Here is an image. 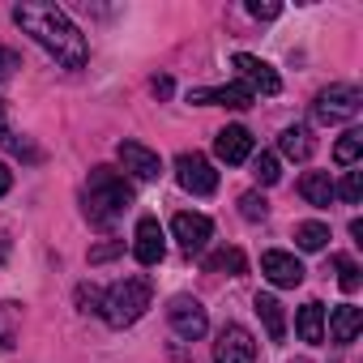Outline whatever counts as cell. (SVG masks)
Returning a JSON list of instances; mask_svg holds the SVG:
<instances>
[{
  "instance_id": "1",
  "label": "cell",
  "mask_w": 363,
  "mask_h": 363,
  "mask_svg": "<svg viewBox=\"0 0 363 363\" xmlns=\"http://www.w3.org/2000/svg\"><path fill=\"white\" fill-rule=\"evenodd\" d=\"M13 18H18V26H22L26 35H35L39 48H48V52L56 56V65H65V69H82V65L90 60L86 35L69 22L65 9L43 5V0H26V5L13 9Z\"/></svg>"
},
{
  "instance_id": "2",
  "label": "cell",
  "mask_w": 363,
  "mask_h": 363,
  "mask_svg": "<svg viewBox=\"0 0 363 363\" xmlns=\"http://www.w3.org/2000/svg\"><path fill=\"white\" fill-rule=\"evenodd\" d=\"M82 201H86V218L94 227H111L133 206V184H128L120 171H111V167H94L90 179H86Z\"/></svg>"
},
{
  "instance_id": "3",
  "label": "cell",
  "mask_w": 363,
  "mask_h": 363,
  "mask_svg": "<svg viewBox=\"0 0 363 363\" xmlns=\"http://www.w3.org/2000/svg\"><path fill=\"white\" fill-rule=\"evenodd\" d=\"M150 299H154L150 278L133 274V278H120L111 291H103V308H99V316H103L111 329H124V325H133V320H141V316H145Z\"/></svg>"
},
{
  "instance_id": "4",
  "label": "cell",
  "mask_w": 363,
  "mask_h": 363,
  "mask_svg": "<svg viewBox=\"0 0 363 363\" xmlns=\"http://www.w3.org/2000/svg\"><path fill=\"white\" fill-rule=\"evenodd\" d=\"M359 103H363L359 86H350V82H333L329 90L316 94V103H312V120H316V124H342V120H354V116H359Z\"/></svg>"
},
{
  "instance_id": "5",
  "label": "cell",
  "mask_w": 363,
  "mask_h": 363,
  "mask_svg": "<svg viewBox=\"0 0 363 363\" xmlns=\"http://www.w3.org/2000/svg\"><path fill=\"white\" fill-rule=\"evenodd\" d=\"M175 179H179V189H189L193 197H210L218 189V171L206 154H179L175 158Z\"/></svg>"
},
{
  "instance_id": "6",
  "label": "cell",
  "mask_w": 363,
  "mask_h": 363,
  "mask_svg": "<svg viewBox=\"0 0 363 363\" xmlns=\"http://www.w3.org/2000/svg\"><path fill=\"white\" fill-rule=\"evenodd\" d=\"M167 320H171V329L184 337V342H197V337H206V329H210V316H206V308H201L193 295H175L171 308H167Z\"/></svg>"
},
{
  "instance_id": "7",
  "label": "cell",
  "mask_w": 363,
  "mask_h": 363,
  "mask_svg": "<svg viewBox=\"0 0 363 363\" xmlns=\"http://www.w3.org/2000/svg\"><path fill=\"white\" fill-rule=\"evenodd\" d=\"M231 69L240 73V82L252 90V94H265V99H274L278 90H282V77L261 60V56H248V52H240L235 60H231Z\"/></svg>"
},
{
  "instance_id": "8",
  "label": "cell",
  "mask_w": 363,
  "mask_h": 363,
  "mask_svg": "<svg viewBox=\"0 0 363 363\" xmlns=\"http://www.w3.org/2000/svg\"><path fill=\"white\" fill-rule=\"evenodd\" d=\"M214 363H257V342L244 325H223L214 342Z\"/></svg>"
},
{
  "instance_id": "9",
  "label": "cell",
  "mask_w": 363,
  "mask_h": 363,
  "mask_svg": "<svg viewBox=\"0 0 363 363\" xmlns=\"http://www.w3.org/2000/svg\"><path fill=\"white\" fill-rule=\"evenodd\" d=\"M252 90L244 82H231V86H201V90H189V103L197 107H231V111H244L252 107Z\"/></svg>"
},
{
  "instance_id": "10",
  "label": "cell",
  "mask_w": 363,
  "mask_h": 363,
  "mask_svg": "<svg viewBox=\"0 0 363 363\" xmlns=\"http://www.w3.org/2000/svg\"><path fill=\"white\" fill-rule=\"evenodd\" d=\"M171 235L179 240V248L193 257V252H201V248L214 240V223H210L206 214H189V210H184V214L171 218Z\"/></svg>"
},
{
  "instance_id": "11",
  "label": "cell",
  "mask_w": 363,
  "mask_h": 363,
  "mask_svg": "<svg viewBox=\"0 0 363 363\" xmlns=\"http://www.w3.org/2000/svg\"><path fill=\"white\" fill-rule=\"evenodd\" d=\"M214 154H218L227 167H240V162H248V158H252V133H248L244 124H231V128H223V133L214 137Z\"/></svg>"
},
{
  "instance_id": "12",
  "label": "cell",
  "mask_w": 363,
  "mask_h": 363,
  "mask_svg": "<svg viewBox=\"0 0 363 363\" xmlns=\"http://www.w3.org/2000/svg\"><path fill=\"white\" fill-rule=\"evenodd\" d=\"M133 252H137L141 265H158V261L167 257V244H162V227H158V218H141V223H137V231H133Z\"/></svg>"
},
{
  "instance_id": "13",
  "label": "cell",
  "mask_w": 363,
  "mask_h": 363,
  "mask_svg": "<svg viewBox=\"0 0 363 363\" xmlns=\"http://www.w3.org/2000/svg\"><path fill=\"white\" fill-rule=\"evenodd\" d=\"M261 274H265L274 286H299V282H303V265H299L291 252H282V248H269V252L261 257Z\"/></svg>"
},
{
  "instance_id": "14",
  "label": "cell",
  "mask_w": 363,
  "mask_h": 363,
  "mask_svg": "<svg viewBox=\"0 0 363 363\" xmlns=\"http://www.w3.org/2000/svg\"><path fill=\"white\" fill-rule=\"evenodd\" d=\"M120 162H124V171H133L137 179H158L162 175V162H158V154L154 150H145L141 141H120Z\"/></svg>"
},
{
  "instance_id": "15",
  "label": "cell",
  "mask_w": 363,
  "mask_h": 363,
  "mask_svg": "<svg viewBox=\"0 0 363 363\" xmlns=\"http://www.w3.org/2000/svg\"><path fill=\"white\" fill-rule=\"evenodd\" d=\"M359 329H363V308L342 303V308L329 312V342H333V346H350V342L359 337Z\"/></svg>"
},
{
  "instance_id": "16",
  "label": "cell",
  "mask_w": 363,
  "mask_h": 363,
  "mask_svg": "<svg viewBox=\"0 0 363 363\" xmlns=\"http://www.w3.org/2000/svg\"><path fill=\"white\" fill-rule=\"evenodd\" d=\"M299 197H303L308 206H316V210H329V201L337 197L329 171H303V175H299Z\"/></svg>"
},
{
  "instance_id": "17",
  "label": "cell",
  "mask_w": 363,
  "mask_h": 363,
  "mask_svg": "<svg viewBox=\"0 0 363 363\" xmlns=\"http://www.w3.org/2000/svg\"><path fill=\"white\" fill-rule=\"evenodd\" d=\"M295 333H299L308 346H320V342H325V308H320L316 299H308V303L299 308V316H295Z\"/></svg>"
},
{
  "instance_id": "18",
  "label": "cell",
  "mask_w": 363,
  "mask_h": 363,
  "mask_svg": "<svg viewBox=\"0 0 363 363\" xmlns=\"http://www.w3.org/2000/svg\"><path fill=\"white\" fill-rule=\"evenodd\" d=\"M257 316L265 320L269 342H282V337H286V316H282V303H278L274 295H257Z\"/></svg>"
},
{
  "instance_id": "19",
  "label": "cell",
  "mask_w": 363,
  "mask_h": 363,
  "mask_svg": "<svg viewBox=\"0 0 363 363\" xmlns=\"http://www.w3.org/2000/svg\"><path fill=\"white\" fill-rule=\"evenodd\" d=\"M278 150L286 154V158H312V150H316V141H312V133L303 128V124H295V128H286L282 137H278Z\"/></svg>"
},
{
  "instance_id": "20",
  "label": "cell",
  "mask_w": 363,
  "mask_h": 363,
  "mask_svg": "<svg viewBox=\"0 0 363 363\" xmlns=\"http://www.w3.org/2000/svg\"><path fill=\"white\" fill-rule=\"evenodd\" d=\"M244 269H248V257L240 248H223V252L206 257V274H231V278H240Z\"/></svg>"
},
{
  "instance_id": "21",
  "label": "cell",
  "mask_w": 363,
  "mask_h": 363,
  "mask_svg": "<svg viewBox=\"0 0 363 363\" xmlns=\"http://www.w3.org/2000/svg\"><path fill=\"white\" fill-rule=\"evenodd\" d=\"M0 145L13 150V154H18V158H26V162H39V150H35L26 137H18V133L9 128V120H5V103H0Z\"/></svg>"
},
{
  "instance_id": "22",
  "label": "cell",
  "mask_w": 363,
  "mask_h": 363,
  "mask_svg": "<svg viewBox=\"0 0 363 363\" xmlns=\"http://www.w3.org/2000/svg\"><path fill=\"white\" fill-rule=\"evenodd\" d=\"M295 244H299L303 252H320V248L329 244V227H325V223H299V227H295Z\"/></svg>"
},
{
  "instance_id": "23",
  "label": "cell",
  "mask_w": 363,
  "mask_h": 363,
  "mask_svg": "<svg viewBox=\"0 0 363 363\" xmlns=\"http://www.w3.org/2000/svg\"><path fill=\"white\" fill-rule=\"evenodd\" d=\"M359 154H363V133H359V128H350V133L333 145V158H337L342 167H354V162H359Z\"/></svg>"
},
{
  "instance_id": "24",
  "label": "cell",
  "mask_w": 363,
  "mask_h": 363,
  "mask_svg": "<svg viewBox=\"0 0 363 363\" xmlns=\"http://www.w3.org/2000/svg\"><path fill=\"white\" fill-rule=\"evenodd\" d=\"M333 269H337V286H342L346 295H354L359 282H363V278H359V265H354L350 257H333Z\"/></svg>"
},
{
  "instance_id": "25",
  "label": "cell",
  "mask_w": 363,
  "mask_h": 363,
  "mask_svg": "<svg viewBox=\"0 0 363 363\" xmlns=\"http://www.w3.org/2000/svg\"><path fill=\"white\" fill-rule=\"evenodd\" d=\"M252 175L261 179V184H265V189H269V184H278V179H282V171H278V158L261 150V154L252 158Z\"/></svg>"
},
{
  "instance_id": "26",
  "label": "cell",
  "mask_w": 363,
  "mask_h": 363,
  "mask_svg": "<svg viewBox=\"0 0 363 363\" xmlns=\"http://www.w3.org/2000/svg\"><path fill=\"white\" fill-rule=\"evenodd\" d=\"M240 214H244L248 223H265V218H269V201H265L261 193H244V197H240Z\"/></svg>"
},
{
  "instance_id": "27",
  "label": "cell",
  "mask_w": 363,
  "mask_h": 363,
  "mask_svg": "<svg viewBox=\"0 0 363 363\" xmlns=\"http://www.w3.org/2000/svg\"><path fill=\"white\" fill-rule=\"evenodd\" d=\"M333 193H342L346 206H359V201H363V171H346L342 189H333Z\"/></svg>"
},
{
  "instance_id": "28",
  "label": "cell",
  "mask_w": 363,
  "mask_h": 363,
  "mask_svg": "<svg viewBox=\"0 0 363 363\" xmlns=\"http://www.w3.org/2000/svg\"><path fill=\"white\" fill-rule=\"evenodd\" d=\"M77 308H82V312H99V308H103V291L82 282V286H77Z\"/></svg>"
},
{
  "instance_id": "29",
  "label": "cell",
  "mask_w": 363,
  "mask_h": 363,
  "mask_svg": "<svg viewBox=\"0 0 363 363\" xmlns=\"http://www.w3.org/2000/svg\"><path fill=\"white\" fill-rule=\"evenodd\" d=\"M248 13L261 18V22H274L282 13V5H274V0H248Z\"/></svg>"
},
{
  "instance_id": "30",
  "label": "cell",
  "mask_w": 363,
  "mask_h": 363,
  "mask_svg": "<svg viewBox=\"0 0 363 363\" xmlns=\"http://www.w3.org/2000/svg\"><path fill=\"white\" fill-rule=\"evenodd\" d=\"M13 69H22V56H18L13 48H0V82H9Z\"/></svg>"
},
{
  "instance_id": "31",
  "label": "cell",
  "mask_w": 363,
  "mask_h": 363,
  "mask_svg": "<svg viewBox=\"0 0 363 363\" xmlns=\"http://www.w3.org/2000/svg\"><path fill=\"white\" fill-rule=\"evenodd\" d=\"M120 252H124V244H99V248H90V265H103V261H111Z\"/></svg>"
},
{
  "instance_id": "32",
  "label": "cell",
  "mask_w": 363,
  "mask_h": 363,
  "mask_svg": "<svg viewBox=\"0 0 363 363\" xmlns=\"http://www.w3.org/2000/svg\"><path fill=\"white\" fill-rule=\"evenodd\" d=\"M150 90H154L158 99H167V94H171V77H167V73H158V77L150 82Z\"/></svg>"
},
{
  "instance_id": "33",
  "label": "cell",
  "mask_w": 363,
  "mask_h": 363,
  "mask_svg": "<svg viewBox=\"0 0 363 363\" xmlns=\"http://www.w3.org/2000/svg\"><path fill=\"white\" fill-rule=\"evenodd\" d=\"M9 189H13V171H9L5 162H0V197H5Z\"/></svg>"
}]
</instances>
